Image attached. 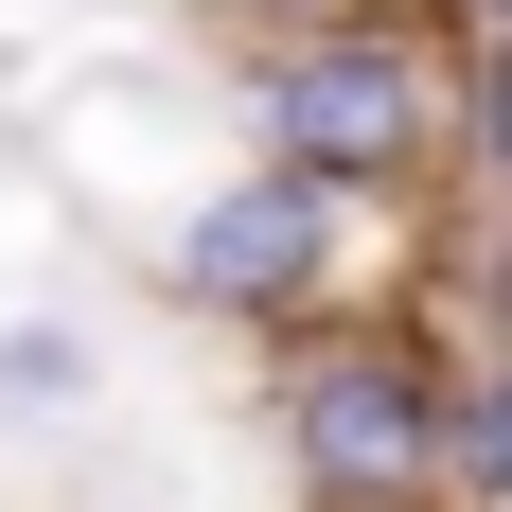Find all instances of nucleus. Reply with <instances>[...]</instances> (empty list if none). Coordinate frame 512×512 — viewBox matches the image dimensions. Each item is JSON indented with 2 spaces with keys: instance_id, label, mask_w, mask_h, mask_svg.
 <instances>
[{
  "instance_id": "nucleus-5",
  "label": "nucleus",
  "mask_w": 512,
  "mask_h": 512,
  "mask_svg": "<svg viewBox=\"0 0 512 512\" xmlns=\"http://www.w3.org/2000/svg\"><path fill=\"white\" fill-rule=\"evenodd\" d=\"M248 18H336V0H248Z\"/></svg>"
},
{
  "instance_id": "nucleus-2",
  "label": "nucleus",
  "mask_w": 512,
  "mask_h": 512,
  "mask_svg": "<svg viewBox=\"0 0 512 512\" xmlns=\"http://www.w3.org/2000/svg\"><path fill=\"white\" fill-rule=\"evenodd\" d=\"M283 442H301V495H336V512H389V495H424L442 477V371L424 354H318L301 389H283Z\"/></svg>"
},
{
  "instance_id": "nucleus-1",
  "label": "nucleus",
  "mask_w": 512,
  "mask_h": 512,
  "mask_svg": "<svg viewBox=\"0 0 512 512\" xmlns=\"http://www.w3.org/2000/svg\"><path fill=\"white\" fill-rule=\"evenodd\" d=\"M424 124H442V71H424L407 36H301L283 71H265V159H301V177H336V195L407 177Z\"/></svg>"
},
{
  "instance_id": "nucleus-4",
  "label": "nucleus",
  "mask_w": 512,
  "mask_h": 512,
  "mask_svg": "<svg viewBox=\"0 0 512 512\" xmlns=\"http://www.w3.org/2000/svg\"><path fill=\"white\" fill-rule=\"evenodd\" d=\"M0 389H18V407H71L89 354H71V336H0Z\"/></svg>"
},
{
  "instance_id": "nucleus-3",
  "label": "nucleus",
  "mask_w": 512,
  "mask_h": 512,
  "mask_svg": "<svg viewBox=\"0 0 512 512\" xmlns=\"http://www.w3.org/2000/svg\"><path fill=\"white\" fill-rule=\"evenodd\" d=\"M336 230H354V195L301 177V159H265V177H230V195L177 230V283L230 301V318H301L318 283H336Z\"/></svg>"
}]
</instances>
